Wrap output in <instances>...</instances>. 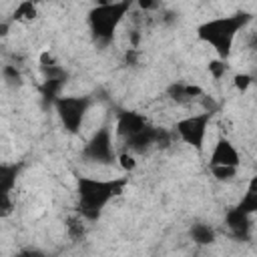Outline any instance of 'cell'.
<instances>
[{
	"mask_svg": "<svg viewBox=\"0 0 257 257\" xmlns=\"http://www.w3.org/2000/svg\"><path fill=\"white\" fill-rule=\"evenodd\" d=\"M191 237L197 245H211L215 241V231L205 223H197L191 227Z\"/></svg>",
	"mask_w": 257,
	"mask_h": 257,
	"instance_id": "5bb4252c",
	"label": "cell"
},
{
	"mask_svg": "<svg viewBox=\"0 0 257 257\" xmlns=\"http://www.w3.org/2000/svg\"><path fill=\"white\" fill-rule=\"evenodd\" d=\"M147 126V120L143 114L139 112H133V110H124L118 114V120H116V133L124 139H131L135 137L137 133H141L143 128Z\"/></svg>",
	"mask_w": 257,
	"mask_h": 257,
	"instance_id": "30bf717a",
	"label": "cell"
},
{
	"mask_svg": "<svg viewBox=\"0 0 257 257\" xmlns=\"http://www.w3.org/2000/svg\"><path fill=\"white\" fill-rule=\"evenodd\" d=\"M209 72H211L215 78H221V76L227 72L225 60H211V62H209Z\"/></svg>",
	"mask_w": 257,
	"mask_h": 257,
	"instance_id": "e0dca14e",
	"label": "cell"
},
{
	"mask_svg": "<svg viewBox=\"0 0 257 257\" xmlns=\"http://www.w3.org/2000/svg\"><path fill=\"white\" fill-rule=\"evenodd\" d=\"M88 104H90V100L86 96H60L54 102L56 112L68 133H76L80 128L84 114L88 110Z\"/></svg>",
	"mask_w": 257,
	"mask_h": 257,
	"instance_id": "277c9868",
	"label": "cell"
},
{
	"mask_svg": "<svg viewBox=\"0 0 257 257\" xmlns=\"http://www.w3.org/2000/svg\"><path fill=\"white\" fill-rule=\"evenodd\" d=\"M18 257H46V255L40 253V251H36V249H28V251H22Z\"/></svg>",
	"mask_w": 257,
	"mask_h": 257,
	"instance_id": "7402d4cb",
	"label": "cell"
},
{
	"mask_svg": "<svg viewBox=\"0 0 257 257\" xmlns=\"http://www.w3.org/2000/svg\"><path fill=\"white\" fill-rule=\"evenodd\" d=\"M201 94H203V90L199 86H193V84H181V82H177V84H171L169 86V96L173 100H177V102H187V100H191L195 96H201Z\"/></svg>",
	"mask_w": 257,
	"mask_h": 257,
	"instance_id": "8fae6325",
	"label": "cell"
},
{
	"mask_svg": "<svg viewBox=\"0 0 257 257\" xmlns=\"http://www.w3.org/2000/svg\"><path fill=\"white\" fill-rule=\"evenodd\" d=\"M211 171H213V175H215L219 181H229V179L235 177L237 167H211Z\"/></svg>",
	"mask_w": 257,
	"mask_h": 257,
	"instance_id": "2e32d148",
	"label": "cell"
},
{
	"mask_svg": "<svg viewBox=\"0 0 257 257\" xmlns=\"http://www.w3.org/2000/svg\"><path fill=\"white\" fill-rule=\"evenodd\" d=\"M209 118H211V112H201V114H193V116H187L183 120L177 122V133L181 135V139L195 147V149H201L203 147V141H205V135H207V124H209Z\"/></svg>",
	"mask_w": 257,
	"mask_h": 257,
	"instance_id": "8992f818",
	"label": "cell"
},
{
	"mask_svg": "<svg viewBox=\"0 0 257 257\" xmlns=\"http://www.w3.org/2000/svg\"><path fill=\"white\" fill-rule=\"evenodd\" d=\"M16 171H18V167H14V165H2L0 167V197L10 195L14 181H16Z\"/></svg>",
	"mask_w": 257,
	"mask_h": 257,
	"instance_id": "7c38bea8",
	"label": "cell"
},
{
	"mask_svg": "<svg viewBox=\"0 0 257 257\" xmlns=\"http://www.w3.org/2000/svg\"><path fill=\"white\" fill-rule=\"evenodd\" d=\"M233 80H235L237 90H247L249 84H251V76H249V74H237Z\"/></svg>",
	"mask_w": 257,
	"mask_h": 257,
	"instance_id": "ffe728a7",
	"label": "cell"
},
{
	"mask_svg": "<svg viewBox=\"0 0 257 257\" xmlns=\"http://www.w3.org/2000/svg\"><path fill=\"white\" fill-rule=\"evenodd\" d=\"M225 223L229 227V231L241 239V241H247L249 239V233H251V219H249V213L241 211L239 207L235 209H229L227 215H225Z\"/></svg>",
	"mask_w": 257,
	"mask_h": 257,
	"instance_id": "ba28073f",
	"label": "cell"
},
{
	"mask_svg": "<svg viewBox=\"0 0 257 257\" xmlns=\"http://www.w3.org/2000/svg\"><path fill=\"white\" fill-rule=\"evenodd\" d=\"M4 78H6L10 84H18V82H20V72L16 70V66L6 64V66H4Z\"/></svg>",
	"mask_w": 257,
	"mask_h": 257,
	"instance_id": "ac0fdd59",
	"label": "cell"
},
{
	"mask_svg": "<svg viewBox=\"0 0 257 257\" xmlns=\"http://www.w3.org/2000/svg\"><path fill=\"white\" fill-rule=\"evenodd\" d=\"M155 2H141V8H153Z\"/></svg>",
	"mask_w": 257,
	"mask_h": 257,
	"instance_id": "d4e9b609",
	"label": "cell"
},
{
	"mask_svg": "<svg viewBox=\"0 0 257 257\" xmlns=\"http://www.w3.org/2000/svg\"><path fill=\"white\" fill-rule=\"evenodd\" d=\"M249 14L247 12H237L231 16H223V18H213L205 24L199 26V38L209 42L217 54L221 56V60H225L231 54V46L235 40V34L249 22Z\"/></svg>",
	"mask_w": 257,
	"mask_h": 257,
	"instance_id": "7a4b0ae2",
	"label": "cell"
},
{
	"mask_svg": "<svg viewBox=\"0 0 257 257\" xmlns=\"http://www.w3.org/2000/svg\"><path fill=\"white\" fill-rule=\"evenodd\" d=\"M209 163H211V167H237L239 165V153L227 139H219L215 149H213Z\"/></svg>",
	"mask_w": 257,
	"mask_h": 257,
	"instance_id": "9c48e42d",
	"label": "cell"
},
{
	"mask_svg": "<svg viewBox=\"0 0 257 257\" xmlns=\"http://www.w3.org/2000/svg\"><path fill=\"white\" fill-rule=\"evenodd\" d=\"M128 8H131V2H102L90 10L88 24H90L94 40L100 46H106L112 40L114 30L120 24V20Z\"/></svg>",
	"mask_w": 257,
	"mask_h": 257,
	"instance_id": "3957f363",
	"label": "cell"
},
{
	"mask_svg": "<svg viewBox=\"0 0 257 257\" xmlns=\"http://www.w3.org/2000/svg\"><path fill=\"white\" fill-rule=\"evenodd\" d=\"M120 167H122L124 171H133V169L137 167V163H135V159H133L128 153H122V155H120Z\"/></svg>",
	"mask_w": 257,
	"mask_h": 257,
	"instance_id": "44dd1931",
	"label": "cell"
},
{
	"mask_svg": "<svg viewBox=\"0 0 257 257\" xmlns=\"http://www.w3.org/2000/svg\"><path fill=\"white\" fill-rule=\"evenodd\" d=\"M241 211H245V213H255L257 211V177H253L251 179V183H249V187H247V193H245V197L241 199V203L237 205Z\"/></svg>",
	"mask_w": 257,
	"mask_h": 257,
	"instance_id": "4fadbf2b",
	"label": "cell"
},
{
	"mask_svg": "<svg viewBox=\"0 0 257 257\" xmlns=\"http://www.w3.org/2000/svg\"><path fill=\"white\" fill-rule=\"evenodd\" d=\"M169 143H171V135L165 128H157V126H149L147 124L141 133H137L135 137L126 139V149L128 151H135V153H145L153 145L167 147Z\"/></svg>",
	"mask_w": 257,
	"mask_h": 257,
	"instance_id": "52a82bcc",
	"label": "cell"
},
{
	"mask_svg": "<svg viewBox=\"0 0 257 257\" xmlns=\"http://www.w3.org/2000/svg\"><path fill=\"white\" fill-rule=\"evenodd\" d=\"M82 157L86 161H92V163H112L114 161V149H112V139H110V131L108 126H100L92 139L86 143L84 151H82Z\"/></svg>",
	"mask_w": 257,
	"mask_h": 257,
	"instance_id": "5b68a950",
	"label": "cell"
},
{
	"mask_svg": "<svg viewBox=\"0 0 257 257\" xmlns=\"http://www.w3.org/2000/svg\"><path fill=\"white\" fill-rule=\"evenodd\" d=\"M68 231H70V235H72L74 239L82 237V235H84V227H82L80 219H68Z\"/></svg>",
	"mask_w": 257,
	"mask_h": 257,
	"instance_id": "d6986e66",
	"label": "cell"
},
{
	"mask_svg": "<svg viewBox=\"0 0 257 257\" xmlns=\"http://www.w3.org/2000/svg\"><path fill=\"white\" fill-rule=\"evenodd\" d=\"M126 179H112V181H98L80 177L78 179V211L84 219L96 221L104 209V205L122 193Z\"/></svg>",
	"mask_w": 257,
	"mask_h": 257,
	"instance_id": "6da1fadb",
	"label": "cell"
},
{
	"mask_svg": "<svg viewBox=\"0 0 257 257\" xmlns=\"http://www.w3.org/2000/svg\"><path fill=\"white\" fill-rule=\"evenodd\" d=\"M137 56H139V52L131 48V50L126 52V62H128V64H137Z\"/></svg>",
	"mask_w": 257,
	"mask_h": 257,
	"instance_id": "603a6c76",
	"label": "cell"
},
{
	"mask_svg": "<svg viewBox=\"0 0 257 257\" xmlns=\"http://www.w3.org/2000/svg\"><path fill=\"white\" fill-rule=\"evenodd\" d=\"M34 16H36V8H34L32 2H22V4H18V8H16V12H14V18H16V20H32Z\"/></svg>",
	"mask_w": 257,
	"mask_h": 257,
	"instance_id": "9a60e30c",
	"label": "cell"
},
{
	"mask_svg": "<svg viewBox=\"0 0 257 257\" xmlns=\"http://www.w3.org/2000/svg\"><path fill=\"white\" fill-rule=\"evenodd\" d=\"M249 46L257 50V32H253V36H251V40H249Z\"/></svg>",
	"mask_w": 257,
	"mask_h": 257,
	"instance_id": "cb8c5ba5",
	"label": "cell"
}]
</instances>
